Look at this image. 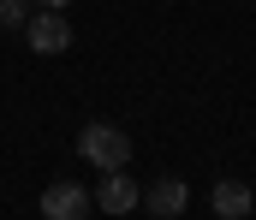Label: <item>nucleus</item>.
<instances>
[{"mask_svg":"<svg viewBox=\"0 0 256 220\" xmlns=\"http://www.w3.org/2000/svg\"><path fill=\"white\" fill-rule=\"evenodd\" d=\"M30 6H60V12H66V6H72V0H30Z\"/></svg>","mask_w":256,"mask_h":220,"instance_id":"nucleus-8","label":"nucleus"},{"mask_svg":"<svg viewBox=\"0 0 256 220\" xmlns=\"http://www.w3.org/2000/svg\"><path fill=\"white\" fill-rule=\"evenodd\" d=\"M30 18V0H0V30H18Z\"/></svg>","mask_w":256,"mask_h":220,"instance_id":"nucleus-7","label":"nucleus"},{"mask_svg":"<svg viewBox=\"0 0 256 220\" xmlns=\"http://www.w3.org/2000/svg\"><path fill=\"white\" fill-rule=\"evenodd\" d=\"M143 203H149V215L179 220L185 209H191V185H185V179H155V185L143 191Z\"/></svg>","mask_w":256,"mask_h":220,"instance_id":"nucleus-4","label":"nucleus"},{"mask_svg":"<svg viewBox=\"0 0 256 220\" xmlns=\"http://www.w3.org/2000/svg\"><path fill=\"white\" fill-rule=\"evenodd\" d=\"M78 155L96 161L102 173H114V167H126V161H131V137L120 131V125H102V119H96V125L78 131Z\"/></svg>","mask_w":256,"mask_h":220,"instance_id":"nucleus-1","label":"nucleus"},{"mask_svg":"<svg viewBox=\"0 0 256 220\" xmlns=\"http://www.w3.org/2000/svg\"><path fill=\"white\" fill-rule=\"evenodd\" d=\"M208 209H214L220 220H244V215L256 209V197H250V185H238V179H220V185H214V197H208Z\"/></svg>","mask_w":256,"mask_h":220,"instance_id":"nucleus-6","label":"nucleus"},{"mask_svg":"<svg viewBox=\"0 0 256 220\" xmlns=\"http://www.w3.org/2000/svg\"><path fill=\"white\" fill-rule=\"evenodd\" d=\"M24 36H30L36 54H66L72 48V18H66L60 6H42L36 18H24Z\"/></svg>","mask_w":256,"mask_h":220,"instance_id":"nucleus-2","label":"nucleus"},{"mask_svg":"<svg viewBox=\"0 0 256 220\" xmlns=\"http://www.w3.org/2000/svg\"><path fill=\"white\" fill-rule=\"evenodd\" d=\"M90 203H96V209H108V215H131V209L143 203V191H137V185L126 179V167H114V173L102 179V191H96Z\"/></svg>","mask_w":256,"mask_h":220,"instance_id":"nucleus-5","label":"nucleus"},{"mask_svg":"<svg viewBox=\"0 0 256 220\" xmlns=\"http://www.w3.org/2000/svg\"><path fill=\"white\" fill-rule=\"evenodd\" d=\"M84 215H90V191L84 185L60 179V185L42 191V220H84Z\"/></svg>","mask_w":256,"mask_h":220,"instance_id":"nucleus-3","label":"nucleus"}]
</instances>
